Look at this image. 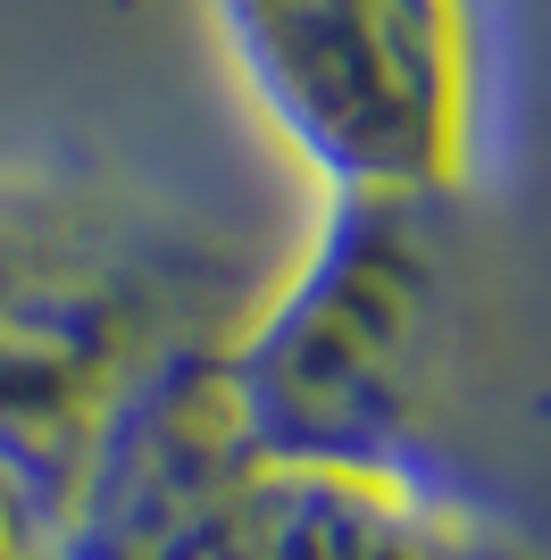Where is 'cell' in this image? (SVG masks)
<instances>
[{
    "instance_id": "obj_2",
    "label": "cell",
    "mask_w": 551,
    "mask_h": 560,
    "mask_svg": "<svg viewBox=\"0 0 551 560\" xmlns=\"http://www.w3.org/2000/svg\"><path fill=\"white\" fill-rule=\"evenodd\" d=\"M259 259L101 167H0V444L84 477L142 376L226 343Z\"/></svg>"
},
{
    "instance_id": "obj_1",
    "label": "cell",
    "mask_w": 551,
    "mask_h": 560,
    "mask_svg": "<svg viewBox=\"0 0 551 560\" xmlns=\"http://www.w3.org/2000/svg\"><path fill=\"white\" fill-rule=\"evenodd\" d=\"M209 376L268 460L376 477L468 544L551 527V401L509 360L468 192H335Z\"/></svg>"
},
{
    "instance_id": "obj_3",
    "label": "cell",
    "mask_w": 551,
    "mask_h": 560,
    "mask_svg": "<svg viewBox=\"0 0 551 560\" xmlns=\"http://www.w3.org/2000/svg\"><path fill=\"white\" fill-rule=\"evenodd\" d=\"M218 343L167 360L101 427L68 518V560H468L477 544L426 502L343 477V468L268 460L234 435Z\"/></svg>"
},
{
    "instance_id": "obj_4",
    "label": "cell",
    "mask_w": 551,
    "mask_h": 560,
    "mask_svg": "<svg viewBox=\"0 0 551 560\" xmlns=\"http://www.w3.org/2000/svg\"><path fill=\"white\" fill-rule=\"evenodd\" d=\"M268 135L335 192H468L477 0H209Z\"/></svg>"
},
{
    "instance_id": "obj_5",
    "label": "cell",
    "mask_w": 551,
    "mask_h": 560,
    "mask_svg": "<svg viewBox=\"0 0 551 560\" xmlns=\"http://www.w3.org/2000/svg\"><path fill=\"white\" fill-rule=\"evenodd\" d=\"M84 477L0 444V560H68V518Z\"/></svg>"
}]
</instances>
